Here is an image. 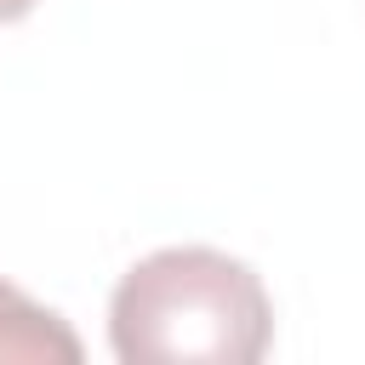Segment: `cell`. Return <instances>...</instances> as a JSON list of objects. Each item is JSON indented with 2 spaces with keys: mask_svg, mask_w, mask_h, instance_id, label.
<instances>
[{
  "mask_svg": "<svg viewBox=\"0 0 365 365\" xmlns=\"http://www.w3.org/2000/svg\"><path fill=\"white\" fill-rule=\"evenodd\" d=\"M274 308L251 262L217 245H165L131 262L108 297L120 365H257Z\"/></svg>",
  "mask_w": 365,
  "mask_h": 365,
  "instance_id": "obj_1",
  "label": "cell"
},
{
  "mask_svg": "<svg viewBox=\"0 0 365 365\" xmlns=\"http://www.w3.org/2000/svg\"><path fill=\"white\" fill-rule=\"evenodd\" d=\"M80 354H86V348H80V336L68 331V319H63V314L40 308L29 291H17V285H6V279H0V359L74 365Z\"/></svg>",
  "mask_w": 365,
  "mask_h": 365,
  "instance_id": "obj_2",
  "label": "cell"
},
{
  "mask_svg": "<svg viewBox=\"0 0 365 365\" xmlns=\"http://www.w3.org/2000/svg\"><path fill=\"white\" fill-rule=\"evenodd\" d=\"M29 11H34V0H0V23H17Z\"/></svg>",
  "mask_w": 365,
  "mask_h": 365,
  "instance_id": "obj_3",
  "label": "cell"
}]
</instances>
